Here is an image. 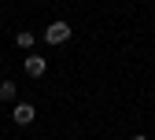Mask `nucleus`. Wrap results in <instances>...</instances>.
I'll use <instances>...</instances> for the list:
<instances>
[{
    "label": "nucleus",
    "mask_w": 155,
    "mask_h": 140,
    "mask_svg": "<svg viewBox=\"0 0 155 140\" xmlns=\"http://www.w3.org/2000/svg\"><path fill=\"white\" fill-rule=\"evenodd\" d=\"M33 114H37V107H33V103H15V107H11L15 125H30V122H33Z\"/></svg>",
    "instance_id": "2"
},
{
    "label": "nucleus",
    "mask_w": 155,
    "mask_h": 140,
    "mask_svg": "<svg viewBox=\"0 0 155 140\" xmlns=\"http://www.w3.org/2000/svg\"><path fill=\"white\" fill-rule=\"evenodd\" d=\"M133 140H148V136H133Z\"/></svg>",
    "instance_id": "6"
},
{
    "label": "nucleus",
    "mask_w": 155,
    "mask_h": 140,
    "mask_svg": "<svg viewBox=\"0 0 155 140\" xmlns=\"http://www.w3.org/2000/svg\"><path fill=\"white\" fill-rule=\"evenodd\" d=\"M0 99H15V81H4V85H0Z\"/></svg>",
    "instance_id": "5"
},
{
    "label": "nucleus",
    "mask_w": 155,
    "mask_h": 140,
    "mask_svg": "<svg viewBox=\"0 0 155 140\" xmlns=\"http://www.w3.org/2000/svg\"><path fill=\"white\" fill-rule=\"evenodd\" d=\"M15 44H18V48H30V44H33V33H30V30H18Z\"/></svg>",
    "instance_id": "4"
},
{
    "label": "nucleus",
    "mask_w": 155,
    "mask_h": 140,
    "mask_svg": "<svg viewBox=\"0 0 155 140\" xmlns=\"http://www.w3.org/2000/svg\"><path fill=\"white\" fill-rule=\"evenodd\" d=\"M45 41H48V44H63V41H70V26H67V22H52V26L45 30Z\"/></svg>",
    "instance_id": "1"
},
{
    "label": "nucleus",
    "mask_w": 155,
    "mask_h": 140,
    "mask_svg": "<svg viewBox=\"0 0 155 140\" xmlns=\"http://www.w3.org/2000/svg\"><path fill=\"white\" fill-rule=\"evenodd\" d=\"M26 74H30V77H41V74H45V59H41V55H30V59H26Z\"/></svg>",
    "instance_id": "3"
}]
</instances>
